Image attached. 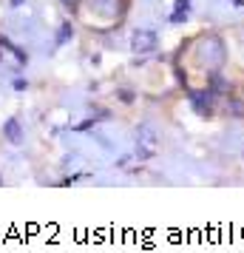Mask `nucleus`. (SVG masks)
<instances>
[{"label": "nucleus", "mask_w": 244, "mask_h": 253, "mask_svg": "<svg viewBox=\"0 0 244 253\" xmlns=\"http://www.w3.org/2000/svg\"><path fill=\"white\" fill-rule=\"evenodd\" d=\"M156 46V35L153 32H137V37H134V48L137 51H145V48H153Z\"/></svg>", "instance_id": "1"}, {"label": "nucleus", "mask_w": 244, "mask_h": 253, "mask_svg": "<svg viewBox=\"0 0 244 253\" xmlns=\"http://www.w3.org/2000/svg\"><path fill=\"white\" fill-rule=\"evenodd\" d=\"M6 131H9V137H12V139H17V123H14V120L6 123Z\"/></svg>", "instance_id": "2"}, {"label": "nucleus", "mask_w": 244, "mask_h": 253, "mask_svg": "<svg viewBox=\"0 0 244 253\" xmlns=\"http://www.w3.org/2000/svg\"><path fill=\"white\" fill-rule=\"evenodd\" d=\"M66 3H74V0H66Z\"/></svg>", "instance_id": "3"}]
</instances>
